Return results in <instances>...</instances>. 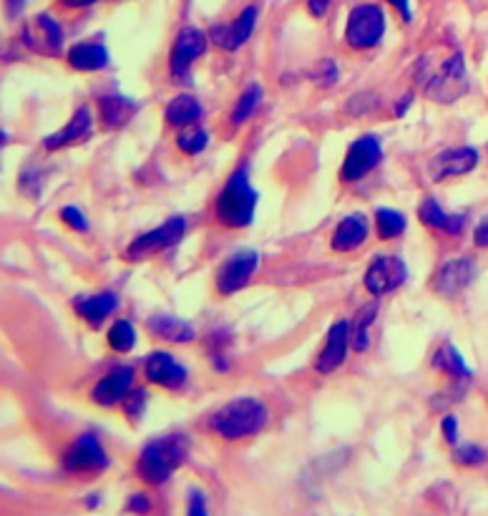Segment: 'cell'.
<instances>
[{
  "mask_svg": "<svg viewBox=\"0 0 488 516\" xmlns=\"http://www.w3.org/2000/svg\"><path fill=\"white\" fill-rule=\"evenodd\" d=\"M257 192L249 184V162L234 169L214 202V217L227 230H244L255 222Z\"/></svg>",
  "mask_w": 488,
  "mask_h": 516,
  "instance_id": "1",
  "label": "cell"
},
{
  "mask_svg": "<svg viewBox=\"0 0 488 516\" xmlns=\"http://www.w3.org/2000/svg\"><path fill=\"white\" fill-rule=\"evenodd\" d=\"M189 456V438L184 434H169L144 444L136 458V476L149 486H162L172 479Z\"/></svg>",
  "mask_w": 488,
  "mask_h": 516,
  "instance_id": "2",
  "label": "cell"
},
{
  "mask_svg": "<svg viewBox=\"0 0 488 516\" xmlns=\"http://www.w3.org/2000/svg\"><path fill=\"white\" fill-rule=\"evenodd\" d=\"M269 421L267 406L259 399L242 396L230 403H224L220 411L211 413L210 428L211 434L220 436L224 441H242L257 436Z\"/></svg>",
  "mask_w": 488,
  "mask_h": 516,
  "instance_id": "3",
  "label": "cell"
},
{
  "mask_svg": "<svg viewBox=\"0 0 488 516\" xmlns=\"http://www.w3.org/2000/svg\"><path fill=\"white\" fill-rule=\"evenodd\" d=\"M426 96L436 104H454L471 89V76L465 69L464 53H451L441 66L428 70V76L420 79Z\"/></svg>",
  "mask_w": 488,
  "mask_h": 516,
  "instance_id": "4",
  "label": "cell"
},
{
  "mask_svg": "<svg viewBox=\"0 0 488 516\" xmlns=\"http://www.w3.org/2000/svg\"><path fill=\"white\" fill-rule=\"evenodd\" d=\"M388 18L378 3H361L348 13L345 23V43L352 51H371L383 41Z\"/></svg>",
  "mask_w": 488,
  "mask_h": 516,
  "instance_id": "5",
  "label": "cell"
},
{
  "mask_svg": "<svg viewBox=\"0 0 488 516\" xmlns=\"http://www.w3.org/2000/svg\"><path fill=\"white\" fill-rule=\"evenodd\" d=\"M61 466L73 476H96L111 466V458L106 454L104 444L96 434H81L61 458Z\"/></svg>",
  "mask_w": 488,
  "mask_h": 516,
  "instance_id": "6",
  "label": "cell"
},
{
  "mask_svg": "<svg viewBox=\"0 0 488 516\" xmlns=\"http://www.w3.org/2000/svg\"><path fill=\"white\" fill-rule=\"evenodd\" d=\"M186 232V220L184 217H169L166 222L159 224L156 230H149L139 235L131 245L124 249V259L127 262H141V259H149L154 255L164 252L166 247L176 245Z\"/></svg>",
  "mask_w": 488,
  "mask_h": 516,
  "instance_id": "7",
  "label": "cell"
},
{
  "mask_svg": "<svg viewBox=\"0 0 488 516\" xmlns=\"http://www.w3.org/2000/svg\"><path fill=\"white\" fill-rule=\"evenodd\" d=\"M408 280L406 259L398 255H378L368 265V270L362 275V285L372 297H383L400 290Z\"/></svg>",
  "mask_w": 488,
  "mask_h": 516,
  "instance_id": "8",
  "label": "cell"
},
{
  "mask_svg": "<svg viewBox=\"0 0 488 516\" xmlns=\"http://www.w3.org/2000/svg\"><path fill=\"white\" fill-rule=\"evenodd\" d=\"M63 28L51 13H38L21 31V43L38 56H61L63 53Z\"/></svg>",
  "mask_w": 488,
  "mask_h": 516,
  "instance_id": "9",
  "label": "cell"
},
{
  "mask_svg": "<svg viewBox=\"0 0 488 516\" xmlns=\"http://www.w3.org/2000/svg\"><path fill=\"white\" fill-rule=\"evenodd\" d=\"M207 51V35L202 33L194 25L182 28L174 38V46L169 53V70L174 76V81L189 83V70L197 63Z\"/></svg>",
  "mask_w": 488,
  "mask_h": 516,
  "instance_id": "10",
  "label": "cell"
},
{
  "mask_svg": "<svg viewBox=\"0 0 488 516\" xmlns=\"http://www.w3.org/2000/svg\"><path fill=\"white\" fill-rule=\"evenodd\" d=\"M380 159H383L380 139L375 134H362L361 139L350 144L343 166H340V179L343 182H361L362 176H368L375 166L380 164Z\"/></svg>",
  "mask_w": 488,
  "mask_h": 516,
  "instance_id": "11",
  "label": "cell"
},
{
  "mask_svg": "<svg viewBox=\"0 0 488 516\" xmlns=\"http://www.w3.org/2000/svg\"><path fill=\"white\" fill-rule=\"evenodd\" d=\"M259 267V252L255 249H239L234 252L232 258H227L221 262V267L217 270V293L221 297L239 293L247 282L252 280V275Z\"/></svg>",
  "mask_w": 488,
  "mask_h": 516,
  "instance_id": "12",
  "label": "cell"
},
{
  "mask_svg": "<svg viewBox=\"0 0 488 516\" xmlns=\"http://www.w3.org/2000/svg\"><path fill=\"white\" fill-rule=\"evenodd\" d=\"M476 277V262L474 258H455L448 259L446 265H441L433 280H430V290L438 297H455L461 295Z\"/></svg>",
  "mask_w": 488,
  "mask_h": 516,
  "instance_id": "13",
  "label": "cell"
},
{
  "mask_svg": "<svg viewBox=\"0 0 488 516\" xmlns=\"http://www.w3.org/2000/svg\"><path fill=\"white\" fill-rule=\"evenodd\" d=\"M144 378L152 383V386L166 388V390H179L186 386L189 373L179 361H176L172 352L166 351H154L152 355L144 358Z\"/></svg>",
  "mask_w": 488,
  "mask_h": 516,
  "instance_id": "14",
  "label": "cell"
},
{
  "mask_svg": "<svg viewBox=\"0 0 488 516\" xmlns=\"http://www.w3.org/2000/svg\"><path fill=\"white\" fill-rule=\"evenodd\" d=\"M134 390V365H114L91 390V400L101 408L121 406Z\"/></svg>",
  "mask_w": 488,
  "mask_h": 516,
  "instance_id": "15",
  "label": "cell"
},
{
  "mask_svg": "<svg viewBox=\"0 0 488 516\" xmlns=\"http://www.w3.org/2000/svg\"><path fill=\"white\" fill-rule=\"evenodd\" d=\"M91 136H93L91 106L81 104V106H76L73 117H70V121L63 127V129L48 134L46 139H43V149H48V152H59V149L76 146V144L91 139Z\"/></svg>",
  "mask_w": 488,
  "mask_h": 516,
  "instance_id": "16",
  "label": "cell"
},
{
  "mask_svg": "<svg viewBox=\"0 0 488 516\" xmlns=\"http://www.w3.org/2000/svg\"><path fill=\"white\" fill-rule=\"evenodd\" d=\"M478 149L474 146H455V149H446V152L436 154L430 159L428 172L436 182L443 179H454V176L471 174L478 166Z\"/></svg>",
  "mask_w": 488,
  "mask_h": 516,
  "instance_id": "17",
  "label": "cell"
},
{
  "mask_svg": "<svg viewBox=\"0 0 488 516\" xmlns=\"http://www.w3.org/2000/svg\"><path fill=\"white\" fill-rule=\"evenodd\" d=\"M350 348V323L348 320H337L333 328L327 330V338L323 342V348L317 352V361H314V371L330 376L335 373L340 365L345 363Z\"/></svg>",
  "mask_w": 488,
  "mask_h": 516,
  "instance_id": "18",
  "label": "cell"
},
{
  "mask_svg": "<svg viewBox=\"0 0 488 516\" xmlns=\"http://www.w3.org/2000/svg\"><path fill=\"white\" fill-rule=\"evenodd\" d=\"M257 15H259L257 5H247L234 23H217L210 31L211 43L221 48V51H237V48H242L244 43L249 41V35L255 33Z\"/></svg>",
  "mask_w": 488,
  "mask_h": 516,
  "instance_id": "19",
  "label": "cell"
},
{
  "mask_svg": "<svg viewBox=\"0 0 488 516\" xmlns=\"http://www.w3.org/2000/svg\"><path fill=\"white\" fill-rule=\"evenodd\" d=\"M368 235H371V222L368 217L355 211V214H348L337 222L335 232H333V239H330V247L340 252V255H348V252H355L361 249L365 242H368Z\"/></svg>",
  "mask_w": 488,
  "mask_h": 516,
  "instance_id": "20",
  "label": "cell"
},
{
  "mask_svg": "<svg viewBox=\"0 0 488 516\" xmlns=\"http://www.w3.org/2000/svg\"><path fill=\"white\" fill-rule=\"evenodd\" d=\"M121 305L117 293H96V295H83L73 300V310L76 315L81 317L89 328H101L108 317L114 315Z\"/></svg>",
  "mask_w": 488,
  "mask_h": 516,
  "instance_id": "21",
  "label": "cell"
},
{
  "mask_svg": "<svg viewBox=\"0 0 488 516\" xmlns=\"http://www.w3.org/2000/svg\"><path fill=\"white\" fill-rule=\"evenodd\" d=\"M418 220L428 230H436V232H443V235H464L465 224H468V217H465L464 211H455V214H451V211H446L438 204V202L433 200V197H426V200L420 202L418 207Z\"/></svg>",
  "mask_w": 488,
  "mask_h": 516,
  "instance_id": "22",
  "label": "cell"
},
{
  "mask_svg": "<svg viewBox=\"0 0 488 516\" xmlns=\"http://www.w3.org/2000/svg\"><path fill=\"white\" fill-rule=\"evenodd\" d=\"M69 66L73 70H81V73H96V70H104L108 66V48H106L104 38H96V41H79L69 48L66 53Z\"/></svg>",
  "mask_w": 488,
  "mask_h": 516,
  "instance_id": "23",
  "label": "cell"
},
{
  "mask_svg": "<svg viewBox=\"0 0 488 516\" xmlns=\"http://www.w3.org/2000/svg\"><path fill=\"white\" fill-rule=\"evenodd\" d=\"M99 117H101V124H104L106 131H117L121 129L124 124H128L131 118L136 117L139 111V104L134 99L121 94H106L99 96Z\"/></svg>",
  "mask_w": 488,
  "mask_h": 516,
  "instance_id": "24",
  "label": "cell"
},
{
  "mask_svg": "<svg viewBox=\"0 0 488 516\" xmlns=\"http://www.w3.org/2000/svg\"><path fill=\"white\" fill-rule=\"evenodd\" d=\"M433 368L446 378H451V383H471L474 380V371L468 368L465 358L454 342H443L441 348L436 351Z\"/></svg>",
  "mask_w": 488,
  "mask_h": 516,
  "instance_id": "25",
  "label": "cell"
},
{
  "mask_svg": "<svg viewBox=\"0 0 488 516\" xmlns=\"http://www.w3.org/2000/svg\"><path fill=\"white\" fill-rule=\"evenodd\" d=\"M146 330L164 342H192L197 338L194 325L174 315H152L146 320Z\"/></svg>",
  "mask_w": 488,
  "mask_h": 516,
  "instance_id": "26",
  "label": "cell"
},
{
  "mask_svg": "<svg viewBox=\"0 0 488 516\" xmlns=\"http://www.w3.org/2000/svg\"><path fill=\"white\" fill-rule=\"evenodd\" d=\"M164 117H166V124L179 127V129H186V127H194L199 118L204 117V108H202V104H199L197 96L179 94L174 101H169V104H166V108H164Z\"/></svg>",
  "mask_w": 488,
  "mask_h": 516,
  "instance_id": "27",
  "label": "cell"
},
{
  "mask_svg": "<svg viewBox=\"0 0 488 516\" xmlns=\"http://www.w3.org/2000/svg\"><path fill=\"white\" fill-rule=\"evenodd\" d=\"M375 317H378V300H368L352 317V323H350V345H352L355 352H365L371 348V328Z\"/></svg>",
  "mask_w": 488,
  "mask_h": 516,
  "instance_id": "28",
  "label": "cell"
},
{
  "mask_svg": "<svg viewBox=\"0 0 488 516\" xmlns=\"http://www.w3.org/2000/svg\"><path fill=\"white\" fill-rule=\"evenodd\" d=\"M406 230H408V220L403 211L388 210V207L375 211V232H378V237L385 239V242L400 237Z\"/></svg>",
  "mask_w": 488,
  "mask_h": 516,
  "instance_id": "29",
  "label": "cell"
},
{
  "mask_svg": "<svg viewBox=\"0 0 488 516\" xmlns=\"http://www.w3.org/2000/svg\"><path fill=\"white\" fill-rule=\"evenodd\" d=\"M262 86L259 83H249L242 91V96L237 99V104L232 108V124L242 127L247 118H252L257 114V108L262 104Z\"/></svg>",
  "mask_w": 488,
  "mask_h": 516,
  "instance_id": "30",
  "label": "cell"
},
{
  "mask_svg": "<svg viewBox=\"0 0 488 516\" xmlns=\"http://www.w3.org/2000/svg\"><path fill=\"white\" fill-rule=\"evenodd\" d=\"M108 345H111V351L117 352H131L136 348V328L128 323V320H117L111 328H108Z\"/></svg>",
  "mask_w": 488,
  "mask_h": 516,
  "instance_id": "31",
  "label": "cell"
},
{
  "mask_svg": "<svg viewBox=\"0 0 488 516\" xmlns=\"http://www.w3.org/2000/svg\"><path fill=\"white\" fill-rule=\"evenodd\" d=\"M207 144H210V134L204 129H199V127H186V129L179 131V136H176V146H179V152L186 154V156H197L207 149Z\"/></svg>",
  "mask_w": 488,
  "mask_h": 516,
  "instance_id": "32",
  "label": "cell"
},
{
  "mask_svg": "<svg viewBox=\"0 0 488 516\" xmlns=\"http://www.w3.org/2000/svg\"><path fill=\"white\" fill-rule=\"evenodd\" d=\"M121 406H124V416L128 421L139 423L144 418V413H146V406H149V393L144 388H134Z\"/></svg>",
  "mask_w": 488,
  "mask_h": 516,
  "instance_id": "33",
  "label": "cell"
},
{
  "mask_svg": "<svg viewBox=\"0 0 488 516\" xmlns=\"http://www.w3.org/2000/svg\"><path fill=\"white\" fill-rule=\"evenodd\" d=\"M455 464L461 466H481L488 458L486 448L478 446V444H464V446H455L454 451Z\"/></svg>",
  "mask_w": 488,
  "mask_h": 516,
  "instance_id": "34",
  "label": "cell"
},
{
  "mask_svg": "<svg viewBox=\"0 0 488 516\" xmlns=\"http://www.w3.org/2000/svg\"><path fill=\"white\" fill-rule=\"evenodd\" d=\"M61 222L70 227L73 232H89V220H86V214H83L79 207H63L59 211Z\"/></svg>",
  "mask_w": 488,
  "mask_h": 516,
  "instance_id": "35",
  "label": "cell"
},
{
  "mask_svg": "<svg viewBox=\"0 0 488 516\" xmlns=\"http://www.w3.org/2000/svg\"><path fill=\"white\" fill-rule=\"evenodd\" d=\"M127 511L134 516L152 514V499L146 493H131L127 499Z\"/></svg>",
  "mask_w": 488,
  "mask_h": 516,
  "instance_id": "36",
  "label": "cell"
},
{
  "mask_svg": "<svg viewBox=\"0 0 488 516\" xmlns=\"http://www.w3.org/2000/svg\"><path fill=\"white\" fill-rule=\"evenodd\" d=\"M186 516H210L207 514V496L199 492V489H192V492H189Z\"/></svg>",
  "mask_w": 488,
  "mask_h": 516,
  "instance_id": "37",
  "label": "cell"
},
{
  "mask_svg": "<svg viewBox=\"0 0 488 516\" xmlns=\"http://www.w3.org/2000/svg\"><path fill=\"white\" fill-rule=\"evenodd\" d=\"M441 431L443 438H446L451 446H458V418H455L454 413H446V416H443Z\"/></svg>",
  "mask_w": 488,
  "mask_h": 516,
  "instance_id": "38",
  "label": "cell"
},
{
  "mask_svg": "<svg viewBox=\"0 0 488 516\" xmlns=\"http://www.w3.org/2000/svg\"><path fill=\"white\" fill-rule=\"evenodd\" d=\"M474 245L481 247V249H488V214L481 217V222L474 230Z\"/></svg>",
  "mask_w": 488,
  "mask_h": 516,
  "instance_id": "39",
  "label": "cell"
},
{
  "mask_svg": "<svg viewBox=\"0 0 488 516\" xmlns=\"http://www.w3.org/2000/svg\"><path fill=\"white\" fill-rule=\"evenodd\" d=\"M330 3L333 0H307V11L313 18H325L327 11H330Z\"/></svg>",
  "mask_w": 488,
  "mask_h": 516,
  "instance_id": "40",
  "label": "cell"
},
{
  "mask_svg": "<svg viewBox=\"0 0 488 516\" xmlns=\"http://www.w3.org/2000/svg\"><path fill=\"white\" fill-rule=\"evenodd\" d=\"M388 3H390V5L396 8L398 15H400V18H403L406 23H410V21H413V11H410V0H388Z\"/></svg>",
  "mask_w": 488,
  "mask_h": 516,
  "instance_id": "41",
  "label": "cell"
},
{
  "mask_svg": "<svg viewBox=\"0 0 488 516\" xmlns=\"http://www.w3.org/2000/svg\"><path fill=\"white\" fill-rule=\"evenodd\" d=\"M410 104H413V91H408V94H403V99L398 101L396 106V117L403 118L408 114V108H410Z\"/></svg>",
  "mask_w": 488,
  "mask_h": 516,
  "instance_id": "42",
  "label": "cell"
},
{
  "mask_svg": "<svg viewBox=\"0 0 488 516\" xmlns=\"http://www.w3.org/2000/svg\"><path fill=\"white\" fill-rule=\"evenodd\" d=\"M63 8H70V11H76V8H89L93 3H99V0H59Z\"/></svg>",
  "mask_w": 488,
  "mask_h": 516,
  "instance_id": "43",
  "label": "cell"
},
{
  "mask_svg": "<svg viewBox=\"0 0 488 516\" xmlns=\"http://www.w3.org/2000/svg\"><path fill=\"white\" fill-rule=\"evenodd\" d=\"M25 3H28V0H5V8H8L11 15H21V13L25 11Z\"/></svg>",
  "mask_w": 488,
  "mask_h": 516,
  "instance_id": "44",
  "label": "cell"
},
{
  "mask_svg": "<svg viewBox=\"0 0 488 516\" xmlns=\"http://www.w3.org/2000/svg\"><path fill=\"white\" fill-rule=\"evenodd\" d=\"M99 504H101V496H99V493H93V496H86V506H89V509H96Z\"/></svg>",
  "mask_w": 488,
  "mask_h": 516,
  "instance_id": "45",
  "label": "cell"
}]
</instances>
